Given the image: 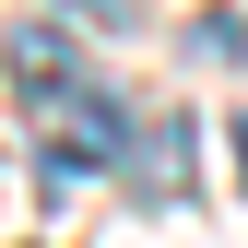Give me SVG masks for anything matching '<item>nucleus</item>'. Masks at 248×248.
Segmentation results:
<instances>
[{
	"label": "nucleus",
	"mask_w": 248,
	"mask_h": 248,
	"mask_svg": "<svg viewBox=\"0 0 248 248\" xmlns=\"http://www.w3.org/2000/svg\"><path fill=\"white\" fill-rule=\"evenodd\" d=\"M107 166H130V107L95 95V83H71V95H59V154H47V177L71 189V177H107Z\"/></svg>",
	"instance_id": "1"
},
{
	"label": "nucleus",
	"mask_w": 248,
	"mask_h": 248,
	"mask_svg": "<svg viewBox=\"0 0 248 248\" xmlns=\"http://www.w3.org/2000/svg\"><path fill=\"white\" fill-rule=\"evenodd\" d=\"M0 71H12V95H24V107H59V95L83 83L59 24H12V36H0Z\"/></svg>",
	"instance_id": "2"
},
{
	"label": "nucleus",
	"mask_w": 248,
	"mask_h": 248,
	"mask_svg": "<svg viewBox=\"0 0 248 248\" xmlns=\"http://www.w3.org/2000/svg\"><path fill=\"white\" fill-rule=\"evenodd\" d=\"M177 154H189V118H142V142H130V189L142 201H177Z\"/></svg>",
	"instance_id": "3"
},
{
	"label": "nucleus",
	"mask_w": 248,
	"mask_h": 248,
	"mask_svg": "<svg viewBox=\"0 0 248 248\" xmlns=\"http://www.w3.org/2000/svg\"><path fill=\"white\" fill-rule=\"evenodd\" d=\"M71 12H83V24H130V0H71Z\"/></svg>",
	"instance_id": "4"
},
{
	"label": "nucleus",
	"mask_w": 248,
	"mask_h": 248,
	"mask_svg": "<svg viewBox=\"0 0 248 248\" xmlns=\"http://www.w3.org/2000/svg\"><path fill=\"white\" fill-rule=\"evenodd\" d=\"M236 177H248V118H236Z\"/></svg>",
	"instance_id": "5"
}]
</instances>
